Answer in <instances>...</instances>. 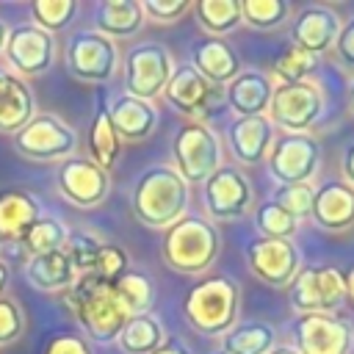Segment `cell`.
<instances>
[{"mask_svg":"<svg viewBox=\"0 0 354 354\" xmlns=\"http://www.w3.org/2000/svg\"><path fill=\"white\" fill-rule=\"evenodd\" d=\"M64 304L94 343H113L130 321V313L116 299L111 282L94 274L77 277V282L64 293Z\"/></svg>","mask_w":354,"mask_h":354,"instance_id":"cell-1","label":"cell"},{"mask_svg":"<svg viewBox=\"0 0 354 354\" xmlns=\"http://www.w3.org/2000/svg\"><path fill=\"white\" fill-rule=\"evenodd\" d=\"M130 205L141 224L169 230L188 210V183L171 166H149L138 174Z\"/></svg>","mask_w":354,"mask_h":354,"instance_id":"cell-2","label":"cell"},{"mask_svg":"<svg viewBox=\"0 0 354 354\" xmlns=\"http://www.w3.org/2000/svg\"><path fill=\"white\" fill-rule=\"evenodd\" d=\"M238 304H241L238 282L224 277V274H216V277H207L188 290L183 313H185V321L199 335L216 337V335H224L235 326Z\"/></svg>","mask_w":354,"mask_h":354,"instance_id":"cell-3","label":"cell"},{"mask_svg":"<svg viewBox=\"0 0 354 354\" xmlns=\"http://www.w3.org/2000/svg\"><path fill=\"white\" fill-rule=\"evenodd\" d=\"M218 249H221V235L213 221L199 216H183L166 230L160 254L180 274H202L213 266Z\"/></svg>","mask_w":354,"mask_h":354,"instance_id":"cell-4","label":"cell"},{"mask_svg":"<svg viewBox=\"0 0 354 354\" xmlns=\"http://www.w3.org/2000/svg\"><path fill=\"white\" fill-rule=\"evenodd\" d=\"M177 174L191 183H205L221 166V144L216 133L202 122H185L171 141Z\"/></svg>","mask_w":354,"mask_h":354,"instance_id":"cell-5","label":"cell"},{"mask_svg":"<svg viewBox=\"0 0 354 354\" xmlns=\"http://www.w3.org/2000/svg\"><path fill=\"white\" fill-rule=\"evenodd\" d=\"M290 307L301 315L310 313H329L343 307L346 301V277L335 266H304L288 285Z\"/></svg>","mask_w":354,"mask_h":354,"instance_id":"cell-6","label":"cell"},{"mask_svg":"<svg viewBox=\"0 0 354 354\" xmlns=\"http://www.w3.org/2000/svg\"><path fill=\"white\" fill-rule=\"evenodd\" d=\"M14 149L28 160H58L77 149V133L53 113H33V119L11 136Z\"/></svg>","mask_w":354,"mask_h":354,"instance_id":"cell-7","label":"cell"},{"mask_svg":"<svg viewBox=\"0 0 354 354\" xmlns=\"http://www.w3.org/2000/svg\"><path fill=\"white\" fill-rule=\"evenodd\" d=\"M171 72H174V61L163 44L158 41L136 44L124 55V94L152 102L155 97L163 94L166 83L171 80Z\"/></svg>","mask_w":354,"mask_h":354,"instance_id":"cell-8","label":"cell"},{"mask_svg":"<svg viewBox=\"0 0 354 354\" xmlns=\"http://www.w3.org/2000/svg\"><path fill=\"white\" fill-rule=\"evenodd\" d=\"M321 166V144L310 133L274 136L268 149V171L279 185H301L315 177Z\"/></svg>","mask_w":354,"mask_h":354,"instance_id":"cell-9","label":"cell"},{"mask_svg":"<svg viewBox=\"0 0 354 354\" xmlns=\"http://www.w3.org/2000/svg\"><path fill=\"white\" fill-rule=\"evenodd\" d=\"M64 61L72 77L83 83H105L119 66V50L97 30H77L66 39Z\"/></svg>","mask_w":354,"mask_h":354,"instance_id":"cell-10","label":"cell"},{"mask_svg":"<svg viewBox=\"0 0 354 354\" xmlns=\"http://www.w3.org/2000/svg\"><path fill=\"white\" fill-rule=\"evenodd\" d=\"M271 124L285 133H307L324 111V94L315 83H279L271 94Z\"/></svg>","mask_w":354,"mask_h":354,"instance_id":"cell-11","label":"cell"},{"mask_svg":"<svg viewBox=\"0 0 354 354\" xmlns=\"http://www.w3.org/2000/svg\"><path fill=\"white\" fill-rule=\"evenodd\" d=\"M246 260L252 274L268 288H288L301 266V252L293 241L254 238L246 243Z\"/></svg>","mask_w":354,"mask_h":354,"instance_id":"cell-12","label":"cell"},{"mask_svg":"<svg viewBox=\"0 0 354 354\" xmlns=\"http://www.w3.org/2000/svg\"><path fill=\"white\" fill-rule=\"evenodd\" d=\"M252 207V185L235 166H218L205 180V210L216 221H238Z\"/></svg>","mask_w":354,"mask_h":354,"instance_id":"cell-13","label":"cell"},{"mask_svg":"<svg viewBox=\"0 0 354 354\" xmlns=\"http://www.w3.org/2000/svg\"><path fill=\"white\" fill-rule=\"evenodd\" d=\"M3 53H6L14 75L39 77L55 61V39L36 25H17L8 30Z\"/></svg>","mask_w":354,"mask_h":354,"instance_id":"cell-14","label":"cell"},{"mask_svg":"<svg viewBox=\"0 0 354 354\" xmlns=\"http://www.w3.org/2000/svg\"><path fill=\"white\" fill-rule=\"evenodd\" d=\"M354 346V329L346 318L329 313L299 315L296 348L299 354H348Z\"/></svg>","mask_w":354,"mask_h":354,"instance_id":"cell-15","label":"cell"},{"mask_svg":"<svg viewBox=\"0 0 354 354\" xmlns=\"http://www.w3.org/2000/svg\"><path fill=\"white\" fill-rule=\"evenodd\" d=\"M58 194L77 207H94L108 196L111 174L88 158H66L55 174Z\"/></svg>","mask_w":354,"mask_h":354,"instance_id":"cell-16","label":"cell"},{"mask_svg":"<svg viewBox=\"0 0 354 354\" xmlns=\"http://www.w3.org/2000/svg\"><path fill=\"white\" fill-rule=\"evenodd\" d=\"M340 17L326 6H307L296 14L290 25V44L313 53L315 58L335 47V39L340 33Z\"/></svg>","mask_w":354,"mask_h":354,"instance_id":"cell-17","label":"cell"},{"mask_svg":"<svg viewBox=\"0 0 354 354\" xmlns=\"http://www.w3.org/2000/svg\"><path fill=\"white\" fill-rule=\"evenodd\" d=\"M310 218L329 232H343L354 227V188L346 180H329L313 191Z\"/></svg>","mask_w":354,"mask_h":354,"instance_id":"cell-18","label":"cell"},{"mask_svg":"<svg viewBox=\"0 0 354 354\" xmlns=\"http://www.w3.org/2000/svg\"><path fill=\"white\" fill-rule=\"evenodd\" d=\"M227 138L235 160L254 166L268 158V149L274 144V124L268 116H238L230 124Z\"/></svg>","mask_w":354,"mask_h":354,"instance_id":"cell-19","label":"cell"},{"mask_svg":"<svg viewBox=\"0 0 354 354\" xmlns=\"http://www.w3.org/2000/svg\"><path fill=\"white\" fill-rule=\"evenodd\" d=\"M163 97H166V105L174 108L177 113L199 116L213 100V86L191 64H183L171 72V80L166 83Z\"/></svg>","mask_w":354,"mask_h":354,"instance_id":"cell-20","label":"cell"},{"mask_svg":"<svg viewBox=\"0 0 354 354\" xmlns=\"http://www.w3.org/2000/svg\"><path fill=\"white\" fill-rule=\"evenodd\" d=\"M33 111L36 100L28 83L11 69L0 66V133L14 136L33 119Z\"/></svg>","mask_w":354,"mask_h":354,"instance_id":"cell-21","label":"cell"},{"mask_svg":"<svg viewBox=\"0 0 354 354\" xmlns=\"http://www.w3.org/2000/svg\"><path fill=\"white\" fill-rule=\"evenodd\" d=\"M274 83L266 72L246 69L227 83V102L238 116H266L271 105Z\"/></svg>","mask_w":354,"mask_h":354,"instance_id":"cell-22","label":"cell"},{"mask_svg":"<svg viewBox=\"0 0 354 354\" xmlns=\"http://www.w3.org/2000/svg\"><path fill=\"white\" fill-rule=\"evenodd\" d=\"M191 66L210 83V86H227L241 72V61L232 53L230 44L221 39H202L191 47Z\"/></svg>","mask_w":354,"mask_h":354,"instance_id":"cell-23","label":"cell"},{"mask_svg":"<svg viewBox=\"0 0 354 354\" xmlns=\"http://www.w3.org/2000/svg\"><path fill=\"white\" fill-rule=\"evenodd\" d=\"M111 122L122 141H141L158 127V111L147 100H136L130 94H119L108 105Z\"/></svg>","mask_w":354,"mask_h":354,"instance_id":"cell-24","label":"cell"},{"mask_svg":"<svg viewBox=\"0 0 354 354\" xmlns=\"http://www.w3.org/2000/svg\"><path fill=\"white\" fill-rule=\"evenodd\" d=\"M25 279L36 290H44V293L64 290L66 293L77 282V271H75L69 254L61 249V252H50L41 257H30L25 263Z\"/></svg>","mask_w":354,"mask_h":354,"instance_id":"cell-25","label":"cell"},{"mask_svg":"<svg viewBox=\"0 0 354 354\" xmlns=\"http://www.w3.org/2000/svg\"><path fill=\"white\" fill-rule=\"evenodd\" d=\"M94 28L105 39H130L144 28V8L138 0H102L94 14Z\"/></svg>","mask_w":354,"mask_h":354,"instance_id":"cell-26","label":"cell"},{"mask_svg":"<svg viewBox=\"0 0 354 354\" xmlns=\"http://www.w3.org/2000/svg\"><path fill=\"white\" fill-rule=\"evenodd\" d=\"M88 160H94L100 169L111 171L116 163H119V155H122V138L111 122V113H108V105L100 102L94 108V116H91V124H88Z\"/></svg>","mask_w":354,"mask_h":354,"instance_id":"cell-27","label":"cell"},{"mask_svg":"<svg viewBox=\"0 0 354 354\" xmlns=\"http://www.w3.org/2000/svg\"><path fill=\"white\" fill-rule=\"evenodd\" d=\"M39 221V202L33 194L22 188H6L0 191V238H17Z\"/></svg>","mask_w":354,"mask_h":354,"instance_id":"cell-28","label":"cell"},{"mask_svg":"<svg viewBox=\"0 0 354 354\" xmlns=\"http://www.w3.org/2000/svg\"><path fill=\"white\" fill-rule=\"evenodd\" d=\"M274 343L277 335L266 321H243L221 335L224 354H268Z\"/></svg>","mask_w":354,"mask_h":354,"instance_id":"cell-29","label":"cell"},{"mask_svg":"<svg viewBox=\"0 0 354 354\" xmlns=\"http://www.w3.org/2000/svg\"><path fill=\"white\" fill-rule=\"evenodd\" d=\"M116 343H119V348L124 354H152L155 348H160L166 343V332H163L158 318L144 313V315H133L124 324V329L116 337Z\"/></svg>","mask_w":354,"mask_h":354,"instance_id":"cell-30","label":"cell"},{"mask_svg":"<svg viewBox=\"0 0 354 354\" xmlns=\"http://www.w3.org/2000/svg\"><path fill=\"white\" fill-rule=\"evenodd\" d=\"M111 288H113L116 299L122 301V307L130 313V318L133 315H144L155 301V282L144 271L127 268L124 274H119L111 282Z\"/></svg>","mask_w":354,"mask_h":354,"instance_id":"cell-31","label":"cell"},{"mask_svg":"<svg viewBox=\"0 0 354 354\" xmlns=\"http://www.w3.org/2000/svg\"><path fill=\"white\" fill-rule=\"evenodd\" d=\"M194 17L202 25V30L213 36H224L241 25V3L238 0H196Z\"/></svg>","mask_w":354,"mask_h":354,"instance_id":"cell-32","label":"cell"},{"mask_svg":"<svg viewBox=\"0 0 354 354\" xmlns=\"http://www.w3.org/2000/svg\"><path fill=\"white\" fill-rule=\"evenodd\" d=\"M66 227L55 218H39L33 221L22 235H19V246L30 254V257H41L50 252H61L66 246Z\"/></svg>","mask_w":354,"mask_h":354,"instance_id":"cell-33","label":"cell"},{"mask_svg":"<svg viewBox=\"0 0 354 354\" xmlns=\"http://www.w3.org/2000/svg\"><path fill=\"white\" fill-rule=\"evenodd\" d=\"M290 14L288 0H243L241 3V19L249 22L254 30H274L279 28Z\"/></svg>","mask_w":354,"mask_h":354,"instance_id":"cell-34","label":"cell"},{"mask_svg":"<svg viewBox=\"0 0 354 354\" xmlns=\"http://www.w3.org/2000/svg\"><path fill=\"white\" fill-rule=\"evenodd\" d=\"M254 224L263 232V238H277V241H290L299 232V221L285 207H279L274 199L271 202H263L257 207Z\"/></svg>","mask_w":354,"mask_h":354,"instance_id":"cell-35","label":"cell"},{"mask_svg":"<svg viewBox=\"0 0 354 354\" xmlns=\"http://www.w3.org/2000/svg\"><path fill=\"white\" fill-rule=\"evenodd\" d=\"M30 11L36 19V28L53 36L72 22V17L77 14V3L75 0H33Z\"/></svg>","mask_w":354,"mask_h":354,"instance_id":"cell-36","label":"cell"},{"mask_svg":"<svg viewBox=\"0 0 354 354\" xmlns=\"http://www.w3.org/2000/svg\"><path fill=\"white\" fill-rule=\"evenodd\" d=\"M315 64H318V58H315L313 53H307V50H301V47H296V44H288V47L277 55L274 69H277V75H279L282 83H301V80L315 69Z\"/></svg>","mask_w":354,"mask_h":354,"instance_id":"cell-37","label":"cell"},{"mask_svg":"<svg viewBox=\"0 0 354 354\" xmlns=\"http://www.w3.org/2000/svg\"><path fill=\"white\" fill-rule=\"evenodd\" d=\"M100 246H102V241H100L97 235H91V232H72V235L66 238L64 252L69 254V260H72L77 277L91 274L94 260H97V254H100Z\"/></svg>","mask_w":354,"mask_h":354,"instance_id":"cell-38","label":"cell"},{"mask_svg":"<svg viewBox=\"0 0 354 354\" xmlns=\"http://www.w3.org/2000/svg\"><path fill=\"white\" fill-rule=\"evenodd\" d=\"M274 202L279 207H285L296 221H301L313 210V188H310V183H301V185H279V191L274 194Z\"/></svg>","mask_w":354,"mask_h":354,"instance_id":"cell-39","label":"cell"},{"mask_svg":"<svg viewBox=\"0 0 354 354\" xmlns=\"http://www.w3.org/2000/svg\"><path fill=\"white\" fill-rule=\"evenodd\" d=\"M124 271H127V254H124V249H119L113 243H102L100 246V254L94 260L91 274L100 277V279H105V282H113Z\"/></svg>","mask_w":354,"mask_h":354,"instance_id":"cell-40","label":"cell"},{"mask_svg":"<svg viewBox=\"0 0 354 354\" xmlns=\"http://www.w3.org/2000/svg\"><path fill=\"white\" fill-rule=\"evenodd\" d=\"M25 332V313L14 299H0V346L14 343Z\"/></svg>","mask_w":354,"mask_h":354,"instance_id":"cell-41","label":"cell"},{"mask_svg":"<svg viewBox=\"0 0 354 354\" xmlns=\"http://www.w3.org/2000/svg\"><path fill=\"white\" fill-rule=\"evenodd\" d=\"M141 8H144V17H149L152 22L171 25L191 11V3L188 0H141Z\"/></svg>","mask_w":354,"mask_h":354,"instance_id":"cell-42","label":"cell"},{"mask_svg":"<svg viewBox=\"0 0 354 354\" xmlns=\"http://www.w3.org/2000/svg\"><path fill=\"white\" fill-rule=\"evenodd\" d=\"M41 354H91V346L75 332H58L47 337Z\"/></svg>","mask_w":354,"mask_h":354,"instance_id":"cell-43","label":"cell"},{"mask_svg":"<svg viewBox=\"0 0 354 354\" xmlns=\"http://www.w3.org/2000/svg\"><path fill=\"white\" fill-rule=\"evenodd\" d=\"M335 53L343 61V66L354 69V17L340 25V33L335 39Z\"/></svg>","mask_w":354,"mask_h":354,"instance_id":"cell-44","label":"cell"},{"mask_svg":"<svg viewBox=\"0 0 354 354\" xmlns=\"http://www.w3.org/2000/svg\"><path fill=\"white\" fill-rule=\"evenodd\" d=\"M340 171L346 177V183L354 188V141L343 149V158H340Z\"/></svg>","mask_w":354,"mask_h":354,"instance_id":"cell-45","label":"cell"},{"mask_svg":"<svg viewBox=\"0 0 354 354\" xmlns=\"http://www.w3.org/2000/svg\"><path fill=\"white\" fill-rule=\"evenodd\" d=\"M152 354H191V351H188V348H185V346H183L180 340L169 337V340H166V343H163L160 348H155Z\"/></svg>","mask_w":354,"mask_h":354,"instance_id":"cell-46","label":"cell"},{"mask_svg":"<svg viewBox=\"0 0 354 354\" xmlns=\"http://www.w3.org/2000/svg\"><path fill=\"white\" fill-rule=\"evenodd\" d=\"M346 299L354 304V268H351L348 277H346Z\"/></svg>","mask_w":354,"mask_h":354,"instance_id":"cell-47","label":"cell"},{"mask_svg":"<svg viewBox=\"0 0 354 354\" xmlns=\"http://www.w3.org/2000/svg\"><path fill=\"white\" fill-rule=\"evenodd\" d=\"M6 285H8V266H6V263H0V299H3Z\"/></svg>","mask_w":354,"mask_h":354,"instance_id":"cell-48","label":"cell"},{"mask_svg":"<svg viewBox=\"0 0 354 354\" xmlns=\"http://www.w3.org/2000/svg\"><path fill=\"white\" fill-rule=\"evenodd\" d=\"M268 354H299V348L296 346H274Z\"/></svg>","mask_w":354,"mask_h":354,"instance_id":"cell-49","label":"cell"},{"mask_svg":"<svg viewBox=\"0 0 354 354\" xmlns=\"http://www.w3.org/2000/svg\"><path fill=\"white\" fill-rule=\"evenodd\" d=\"M6 39H8V28H6V22H0V53L6 47Z\"/></svg>","mask_w":354,"mask_h":354,"instance_id":"cell-50","label":"cell"},{"mask_svg":"<svg viewBox=\"0 0 354 354\" xmlns=\"http://www.w3.org/2000/svg\"><path fill=\"white\" fill-rule=\"evenodd\" d=\"M348 105H351V111H354V83H351V88H348Z\"/></svg>","mask_w":354,"mask_h":354,"instance_id":"cell-51","label":"cell"},{"mask_svg":"<svg viewBox=\"0 0 354 354\" xmlns=\"http://www.w3.org/2000/svg\"><path fill=\"white\" fill-rule=\"evenodd\" d=\"M213 354H224V351H213Z\"/></svg>","mask_w":354,"mask_h":354,"instance_id":"cell-52","label":"cell"}]
</instances>
